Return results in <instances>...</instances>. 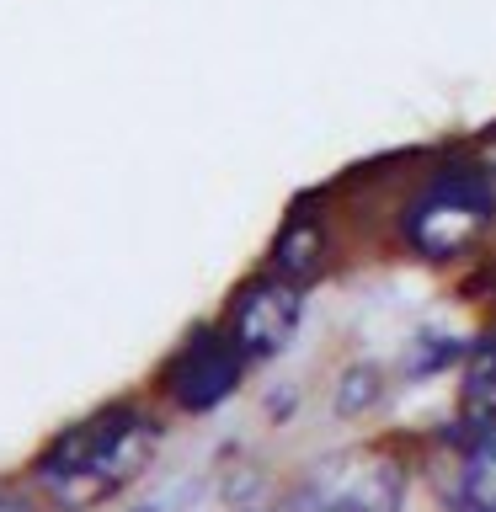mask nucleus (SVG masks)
<instances>
[{"instance_id":"1","label":"nucleus","mask_w":496,"mask_h":512,"mask_svg":"<svg viewBox=\"0 0 496 512\" xmlns=\"http://www.w3.org/2000/svg\"><path fill=\"white\" fill-rule=\"evenodd\" d=\"M155 454V427L134 406H107L59 432L38 459V486L59 512H91L118 496Z\"/></svg>"},{"instance_id":"2","label":"nucleus","mask_w":496,"mask_h":512,"mask_svg":"<svg viewBox=\"0 0 496 512\" xmlns=\"http://www.w3.org/2000/svg\"><path fill=\"white\" fill-rule=\"evenodd\" d=\"M406 480L400 464L379 448H347V454L320 459L294 486L288 512H400Z\"/></svg>"},{"instance_id":"3","label":"nucleus","mask_w":496,"mask_h":512,"mask_svg":"<svg viewBox=\"0 0 496 512\" xmlns=\"http://www.w3.org/2000/svg\"><path fill=\"white\" fill-rule=\"evenodd\" d=\"M491 224V187L470 171L438 176L427 192H416L406 208V240L432 262L459 256Z\"/></svg>"},{"instance_id":"4","label":"nucleus","mask_w":496,"mask_h":512,"mask_svg":"<svg viewBox=\"0 0 496 512\" xmlns=\"http://www.w3.org/2000/svg\"><path fill=\"white\" fill-rule=\"evenodd\" d=\"M299 315H304V294H299V283H288V278H262V283H251L246 294L235 299V310L230 320H224V336L235 342L240 358H272V352H283V342L294 336L299 326Z\"/></svg>"},{"instance_id":"5","label":"nucleus","mask_w":496,"mask_h":512,"mask_svg":"<svg viewBox=\"0 0 496 512\" xmlns=\"http://www.w3.org/2000/svg\"><path fill=\"white\" fill-rule=\"evenodd\" d=\"M240 352L235 342L224 331H198L192 342L176 352V363H171V395L182 400L187 411H208V406H219L224 395L235 390V379H240Z\"/></svg>"},{"instance_id":"6","label":"nucleus","mask_w":496,"mask_h":512,"mask_svg":"<svg viewBox=\"0 0 496 512\" xmlns=\"http://www.w3.org/2000/svg\"><path fill=\"white\" fill-rule=\"evenodd\" d=\"M464 411L475 416V427L496 422V336H486L470 352V368H464Z\"/></svg>"},{"instance_id":"7","label":"nucleus","mask_w":496,"mask_h":512,"mask_svg":"<svg viewBox=\"0 0 496 512\" xmlns=\"http://www.w3.org/2000/svg\"><path fill=\"white\" fill-rule=\"evenodd\" d=\"M464 502L475 512H496V422L475 432V448L464 459Z\"/></svg>"},{"instance_id":"8","label":"nucleus","mask_w":496,"mask_h":512,"mask_svg":"<svg viewBox=\"0 0 496 512\" xmlns=\"http://www.w3.org/2000/svg\"><path fill=\"white\" fill-rule=\"evenodd\" d=\"M320 262V235L315 224H288V235L278 240V251H272V272L288 283H304Z\"/></svg>"},{"instance_id":"9","label":"nucleus","mask_w":496,"mask_h":512,"mask_svg":"<svg viewBox=\"0 0 496 512\" xmlns=\"http://www.w3.org/2000/svg\"><path fill=\"white\" fill-rule=\"evenodd\" d=\"M0 512H27V507H16V502H0Z\"/></svg>"}]
</instances>
